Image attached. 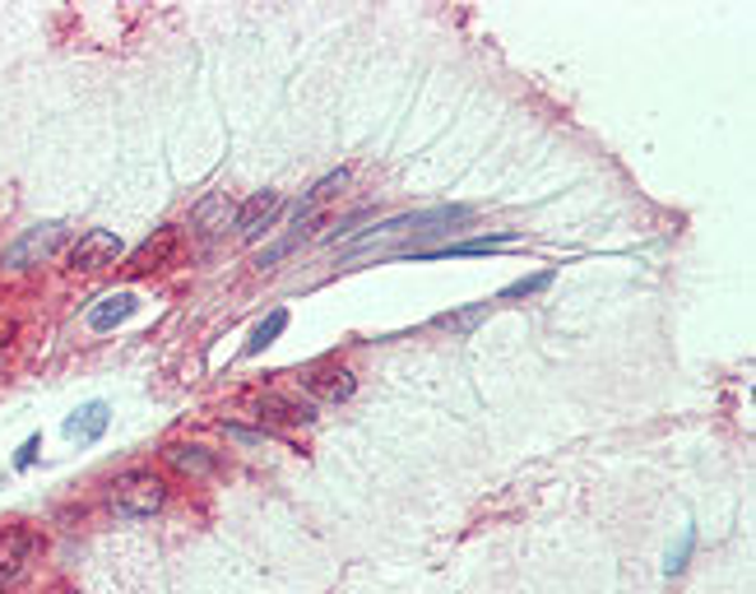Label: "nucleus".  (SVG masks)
I'll return each instance as SVG.
<instances>
[{
  "mask_svg": "<svg viewBox=\"0 0 756 594\" xmlns=\"http://www.w3.org/2000/svg\"><path fill=\"white\" fill-rule=\"evenodd\" d=\"M167 465H173L177 473H186V479H205V473H214V456L205 446H190V441H173L163 450Z\"/></svg>",
  "mask_w": 756,
  "mask_h": 594,
  "instance_id": "ddd939ff",
  "label": "nucleus"
},
{
  "mask_svg": "<svg viewBox=\"0 0 756 594\" xmlns=\"http://www.w3.org/2000/svg\"><path fill=\"white\" fill-rule=\"evenodd\" d=\"M107 502H112L116 520H131L135 525V520H149V515H158L167 507V483L154 469H126V473H116L112 479Z\"/></svg>",
  "mask_w": 756,
  "mask_h": 594,
  "instance_id": "f257e3e1",
  "label": "nucleus"
},
{
  "mask_svg": "<svg viewBox=\"0 0 756 594\" xmlns=\"http://www.w3.org/2000/svg\"><path fill=\"white\" fill-rule=\"evenodd\" d=\"M298 382L315 395V399H330V404H339V399H349L353 390H358V376L344 367V363H315V367H307Z\"/></svg>",
  "mask_w": 756,
  "mask_h": 594,
  "instance_id": "423d86ee",
  "label": "nucleus"
},
{
  "mask_svg": "<svg viewBox=\"0 0 756 594\" xmlns=\"http://www.w3.org/2000/svg\"><path fill=\"white\" fill-rule=\"evenodd\" d=\"M107 423H112V404L107 399H89V404H80V409L61 423V433L70 441H80V446H93L97 437L107 433Z\"/></svg>",
  "mask_w": 756,
  "mask_h": 594,
  "instance_id": "1a4fd4ad",
  "label": "nucleus"
},
{
  "mask_svg": "<svg viewBox=\"0 0 756 594\" xmlns=\"http://www.w3.org/2000/svg\"><path fill=\"white\" fill-rule=\"evenodd\" d=\"M260 418H270V423H311L315 418V409L311 404H298V399H283V395H265L260 404Z\"/></svg>",
  "mask_w": 756,
  "mask_h": 594,
  "instance_id": "4468645a",
  "label": "nucleus"
},
{
  "mask_svg": "<svg viewBox=\"0 0 756 594\" xmlns=\"http://www.w3.org/2000/svg\"><path fill=\"white\" fill-rule=\"evenodd\" d=\"M116 256H121V237L112 228H89V232H80V242L70 247V270H80V274L107 270V265H116Z\"/></svg>",
  "mask_w": 756,
  "mask_h": 594,
  "instance_id": "20e7f679",
  "label": "nucleus"
},
{
  "mask_svg": "<svg viewBox=\"0 0 756 594\" xmlns=\"http://www.w3.org/2000/svg\"><path fill=\"white\" fill-rule=\"evenodd\" d=\"M61 242H65V223H61V219L33 223V228H23L14 242L6 247V265H10V270H33V265H42L46 256H56Z\"/></svg>",
  "mask_w": 756,
  "mask_h": 594,
  "instance_id": "f03ea898",
  "label": "nucleus"
},
{
  "mask_svg": "<svg viewBox=\"0 0 756 594\" xmlns=\"http://www.w3.org/2000/svg\"><path fill=\"white\" fill-rule=\"evenodd\" d=\"M692 549H696V525H682L677 543H673V549H669V557H664V576H677V572H682V566H687Z\"/></svg>",
  "mask_w": 756,
  "mask_h": 594,
  "instance_id": "f3484780",
  "label": "nucleus"
},
{
  "mask_svg": "<svg viewBox=\"0 0 756 594\" xmlns=\"http://www.w3.org/2000/svg\"><path fill=\"white\" fill-rule=\"evenodd\" d=\"M38 530H29V525H6L0 530V590H10V585H19L23 581V572L33 566V557H38Z\"/></svg>",
  "mask_w": 756,
  "mask_h": 594,
  "instance_id": "7ed1b4c3",
  "label": "nucleus"
},
{
  "mask_svg": "<svg viewBox=\"0 0 756 594\" xmlns=\"http://www.w3.org/2000/svg\"><path fill=\"white\" fill-rule=\"evenodd\" d=\"M344 186H349V168L325 173L321 181H315L311 191H307V200H302L298 209H292V232H307V228L315 223V213H321L330 200H339V196H344Z\"/></svg>",
  "mask_w": 756,
  "mask_h": 594,
  "instance_id": "6e6552de",
  "label": "nucleus"
},
{
  "mask_svg": "<svg viewBox=\"0 0 756 594\" xmlns=\"http://www.w3.org/2000/svg\"><path fill=\"white\" fill-rule=\"evenodd\" d=\"M173 251H177V228H158L149 242H139L131 251L126 274H154V270H163L167 260H173Z\"/></svg>",
  "mask_w": 756,
  "mask_h": 594,
  "instance_id": "9b49d317",
  "label": "nucleus"
},
{
  "mask_svg": "<svg viewBox=\"0 0 756 594\" xmlns=\"http://www.w3.org/2000/svg\"><path fill=\"white\" fill-rule=\"evenodd\" d=\"M279 213H283V196L279 191H256L251 200L237 205V223L232 228H237L241 242H260V237L279 223Z\"/></svg>",
  "mask_w": 756,
  "mask_h": 594,
  "instance_id": "39448f33",
  "label": "nucleus"
},
{
  "mask_svg": "<svg viewBox=\"0 0 756 594\" xmlns=\"http://www.w3.org/2000/svg\"><path fill=\"white\" fill-rule=\"evenodd\" d=\"M139 312V293H131V289H116V293H103L93 306H89V330L93 335H112L116 325H126L131 316Z\"/></svg>",
  "mask_w": 756,
  "mask_h": 594,
  "instance_id": "0eeeda50",
  "label": "nucleus"
},
{
  "mask_svg": "<svg viewBox=\"0 0 756 594\" xmlns=\"http://www.w3.org/2000/svg\"><path fill=\"white\" fill-rule=\"evenodd\" d=\"M510 242H520V232H487V237H469V242H451V247H427V251H413V256H487V251H501Z\"/></svg>",
  "mask_w": 756,
  "mask_h": 594,
  "instance_id": "f8f14e48",
  "label": "nucleus"
},
{
  "mask_svg": "<svg viewBox=\"0 0 756 594\" xmlns=\"http://www.w3.org/2000/svg\"><path fill=\"white\" fill-rule=\"evenodd\" d=\"M487 312H493V302H474V306H465V312H442L436 325L451 330V335H469L478 321H487Z\"/></svg>",
  "mask_w": 756,
  "mask_h": 594,
  "instance_id": "dca6fc26",
  "label": "nucleus"
},
{
  "mask_svg": "<svg viewBox=\"0 0 756 594\" xmlns=\"http://www.w3.org/2000/svg\"><path fill=\"white\" fill-rule=\"evenodd\" d=\"M298 247H302V232H292V237H283V242H275L270 251H260V260H256V265H260V270H270L275 260H283L288 251H298Z\"/></svg>",
  "mask_w": 756,
  "mask_h": 594,
  "instance_id": "6ab92c4d",
  "label": "nucleus"
},
{
  "mask_svg": "<svg viewBox=\"0 0 756 594\" xmlns=\"http://www.w3.org/2000/svg\"><path fill=\"white\" fill-rule=\"evenodd\" d=\"M228 223H237V200L228 196V191H214V196H205L200 205L190 209V228L205 237H218V232H228Z\"/></svg>",
  "mask_w": 756,
  "mask_h": 594,
  "instance_id": "9d476101",
  "label": "nucleus"
},
{
  "mask_svg": "<svg viewBox=\"0 0 756 594\" xmlns=\"http://www.w3.org/2000/svg\"><path fill=\"white\" fill-rule=\"evenodd\" d=\"M552 279H557L552 270H539V274H529V279H516V283H506V289H501V298H534V293H543Z\"/></svg>",
  "mask_w": 756,
  "mask_h": 594,
  "instance_id": "a211bd4d",
  "label": "nucleus"
},
{
  "mask_svg": "<svg viewBox=\"0 0 756 594\" xmlns=\"http://www.w3.org/2000/svg\"><path fill=\"white\" fill-rule=\"evenodd\" d=\"M283 330H288V312H283V306H275V312H270V316H265V321L251 330V340H247V348H241V353H247V358H256V353H265V348H270V344L283 335Z\"/></svg>",
  "mask_w": 756,
  "mask_h": 594,
  "instance_id": "2eb2a0df",
  "label": "nucleus"
},
{
  "mask_svg": "<svg viewBox=\"0 0 756 594\" xmlns=\"http://www.w3.org/2000/svg\"><path fill=\"white\" fill-rule=\"evenodd\" d=\"M38 446H42V437L33 433V437H23V446L14 450V469H29L33 460H38Z\"/></svg>",
  "mask_w": 756,
  "mask_h": 594,
  "instance_id": "aec40b11",
  "label": "nucleus"
}]
</instances>
